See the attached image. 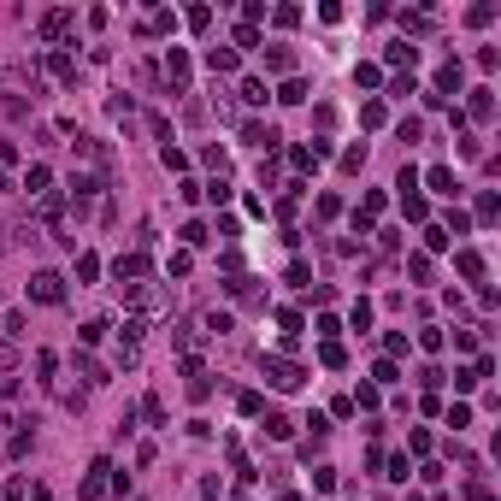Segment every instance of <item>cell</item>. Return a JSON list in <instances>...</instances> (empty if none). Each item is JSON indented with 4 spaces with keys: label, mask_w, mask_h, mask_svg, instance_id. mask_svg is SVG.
I'll list each match as a JSON object with an SVG mask.
<instances>
[{
    "label": "cell",
    "mask_w": 501,
    "mask_h": 501,
    "mask_svg": "<svg viewBox=\"0 0 501 501\" xmlns=\"http://www.w3.org/2000/svg\"><path fill=\"white\" fill-rule=\"evenodd\" d=\"M260 372H265V383H272V390H301V378H307L295 360H283V354H265Z\"/></svg>",
    "instance_id": "cell-1"
},
{
    "label": "cell",
    "mask_w": 501,
    "mask_h": 501,
    "mask_svg": "<svg viewBox=\"0 0 501 501\" xmlns=\"http://www.w3.org/2000/svg\"><path fill=\"white\" fill-rule=\"evenodd\" d=\"M30 301L59 307V301H65V277H59V272H36V277H30Z\"/></svg>",
    "instance_id": "cell-2"
},
{
    "label": "cell",
    "mask_w": 501,
    "mask_h": 501,
    "mask_svg": "<svg viewBox=\"0 0 501 501\" xmlns=\"http://www.w3.org/2000/svg\"><path fill=\"white\" fill-rule=\"evenodd\" d=\"M112 277H119V289H136L147 277V254H119L112 260Z\"/></svg>",
    "instance_id": "cell-3"
},
{
    "label": "cell",
    "mask_w": 501,
    "mask_h": 501,
    "mask_svg": "<svg viewBox=\"0 0 501 501\" xmlns=\"http://www.w3.org/2000/svg\"><path fill=\"white\" fill-rule=\"evenodd\" d=\"M242 142H248V147H265V154H272V147H277L283 136H277V130H272V124H260V119H248V124H242Z\"/></svg>",
    "instance_id": "cell-4"
},
{
    "label": "cell",
    "mask_w": 501,
    "mask_h": 501,
    "mask_svg": "<svg viewBox=\"0 0 501 501\" xmlns=\"http://www.w3.org/2000/svg\"><path fill=\"white\" fill-rule=\"evenodd\" d=\"M107 472H112L107 460H95V466H89V478H83V501H100V495H107Z\"/></svg>",
    "instance_id": "cell-5"
},
{
    "label": "cell",
    "mask_w": 501,
    "mask_h": 501,
    "mask_svg": "<svg viewBox=\"0 0 501 501\" xmlns=\"http://www.w3.org/2000/svg\"><path fill=\"white\" fill-rule=\"evenodd\" d=\"M65 30H71V12L59 6V12H47V18H42V42H59Z\"/></svg>",
    "instance_id": "cell-6"
},
{
    "label": "cell",
    "mask_w": 501,
    "mask_h": 501,
    "mask_svg": "<svg viewBox=\"0 0 501 501\" xmlns=\"http://www.w3.org/2000/svg\"><path fill=\"white\" fill-rule=\"evenodd\" d=\"M425 183H430L437 195H460V183H454V171H448V165H430V171H425Z\"/></svg>",
    "instance_id": "cell-7"
},
{
    "label": "cell",
    "mask_w": 501,
    "mask_h": 501,
    "mask_svg": "<svg viewBox=\"0 0 501 501\" xmlns=\"http://www.w3.org/2000/svg\"><path fill=\"white\" fill-rule=\"evenodd\" d=\"M165 71H171V89H183V83H189V54L171 47V54H165Z\"/></svg>",
    "instance_id": "cell-8"
},
{
    "label": "cell",
    "mask_w": 501,
    "mask_h": 501,
    "mask_svg": "<svg viewBox=\"0 0 501 501\" xmlns=\"http://www.w3.org/2000/svg\"><path fill=\"white\" fill-rule=\"evenodd\" d=\"M47 71H54L59 83H77V59H71V54H59V47H54V54H47Z\"/></svg>",
    "instance_id": "cell-9"
},
{
    "label": "cell",
    "mask_w": 501,
    "mask_h": 501,
    "mask_svg": "<svg viewBox=\"0 0 501 501\" xmlns=\"http://www.w3.org/2000/svg\"><path fill=\"white\" fill-rule=\"evenodd\" d=\"M36 372H42V390H59V354H36Z\"/></svg>",
    "instance_id": "cell-10"
},
{
    "label": "cell",
    "mask_w": 501,
    "mask_h": 501,
    "mask_svg": "<svg viewBox=\"0 0 501 501\" xmlns=\"http://www.w3.org/2000/svg\"><path fill=\"white\" fill-rule=\"evenodd\" d=\"M171 342H177V348H183L189 360L200 354V330H195V325H171Z\"/></svg>",
    "instance_id": "cell-11"
},
{
    "label": "cell",
    "mask_w": 501,
    "mask_h": 501,
    "mask_svg": "<svg viewBox=\"0 0 501 501\" xmlns=\"http://www.w3.org/2000/svg\"><path fill=\"white\" fill-rule=\"evenodd\" d=\"M207 65L219 77H230V71H236V47H207Z\"/></svg>",
    "instance_id": "cell-12"
},
{
    "label": "cell",
    "mask_w": 501,
    "mask_h": 501,
    "mask_svg": "<svg viewBox=\"0 0 501 501\" xmlns=\"http://www.w3.org/2000/svg\"><path fill=\"white\" fill-rule=\"evenodd\" d=\"M236 95H242V107H265V83H260V77H242Z\"/></svg>",
    "instance_id": "cell-13"
},
{
    "label": "cell",
    "mask_w": 501,
    "mask_h": 501,
    "mask_svg": "<svg viewBox=\"0 0 501 501\" xmlns=\"http://www.w3.org/2000/svg\"><path fill=\"white\" fill-rule=\"evenodd\" d=\"M448 89H454V95H460V59H448V65H442V71H437V95H448Z\"/></svg>",
    "instance_id": "cell-14"
},
{
    "label": "cell",
    "mask_w": 501,
    "mask_h": 501,
    "mask_svg": "<svg viewBox=\"0 0 501 501\" xmlns=\"http://www.w3.org/2000/svg\"><path fill=\"white\" fill-rule=\"evenodd\" d=\"M24 189H30V200L47 195V165H30V171H24Z\"/></svg>",
    "instance_id": "cell-15"
},
{
    "label": "cell",
    "mask_w": 501,
    "mask_h": 501,
    "mask_svg": "<svg viewBox=\"0 0 501 501\" xmlns=\"http://www.w3.org/2000/svg\"><path fill=\"white\" fill-rule=\"evenodd\" d=\"M77 372H83V383H107V366L89 360V354H77Z\"/></svg>",
    "instance_id": "cell-16"
},
{
    "label": "cell",
    "mask_w": 501,
    "mask_h": 501,
    "mask_svg": "<svg viewBox=\"0 0 501 501\" xmlns=\"http://www.w3.org/2000/svg\"><path fill=\"white\" fill-rule=\"evenodd\" d=\"M401 30H407V36H425V30H430V12H401Z\"/></svg>",
    "instance_id": "cell-17"
},
{
    "label": "cell",
    "mask_w": 501,
    "mask_h": 501,
    "mask_svg": "<svg viewBox=\"0 0 501 501\" xmlns=\"http://www.w3.org/2000/svg\"><path fill=\"white\" fill-rule=\"evenodd\" d=\"M265 65H272V71H295V54L289 47H265Z\"/></svg>",
    "instance_id": "cell-18"
},
{
    "label": "cell",
    "mask_w": 501,
    "mask_h": 501,
    "mask_svg": "<svg viewBox=\"0 0 501 501\" xmlns=\"http://www.w3.org/2000/svg\"><path fill=\"white\" fill-rule=\"evenodd\" d=\"M200 330H207V337H224V330H230V313H219V307H212L207 319H200Z\"/></svg>",
    "instance_id": "cell-19"
},
{
    "label": "cell",
    "mask_w": 501,
    "mask_h": 501,
    "mask_svg": "<svg viewBox=\"0 0 501 501\" xmlns=\"http://www.w3.org/2000/svg\"><path fill=\"white\" fill-rule=\"evenodd\" d=\"M472 119H495V100H490V89H472Z\"/></svg>",
    "instance_id": "cell-20"
},
{
    "label": "cell",
    "mask_w": 501,
    "mask_h": 501,
    "mask_svg": "<svg viewBox=\"0 0 501 501\" xmlns=\"http://www.w3.org/2000/svg\"><path fill=\"white\" fill-rule=\"evenodd\" d=\"M413 59H419V47H413V42H395L390 47V65H407V71H413Z\"/></svg>",
    "instance_id": "cell-21"
},
{
    "label": "cell",
    "mask_w": 501,
    "mask_h": 501,
    "mask_svg": "<svg viewBox=\"0 0 501 501\" xmlns=\"http://www.w3.org/2000/svg\"><path fill=\"white\" fill-rule=\"evenodd\" d=\"M448 242H454V236H448V230H442V224H425V248H430V254H442V248H448Z\"/></svg>",
    "instance_id": "cell-22"
},
{
    "label": "cell",
    "mask_w": 501,
    "mask_h": 501,
    "mask_svg": "<svg viewBox=\"0 0 501 501\" xmlns=\"http://www.w3.org/2000/svg\"><path fill=\"white\" fill-rule=\"evenodd\" d=\"M183 242H189V248H207L212 236H207V224H200V219H189V224H183Z\"/></svg>",
    "instance_id": "cell-23"
},
{
    "label": "cell",
    "mask_w": 501,
    "mask_h": 501,
    "mask_svg": "<svg viewBox=\"0 0 501 501\" xmlns=\"http://www.w3.org/2000/svg\"><path fill=\"white\" fill-rule=\"evenodd\" d=\"M407 277H413V283H430V254H413V260H407Z\"/></svg>",
    "instance_id": "cell-24"
},
{
    "label": "cell",
    "mask_w": 501,
    "mask_h": 501,
    "mask_svg": "<svg viewBox=\"0 0 501 501\" xmlns=\"http://www.w3.org/2000/svg\"><path fill=\"white\" fill-rule=\"evenodd\" d=\"M159 159H165V171H183V165H189V154H183V147H171V142L159 147Z\"/></svg>",
    "instance_id": "cell-25"
},
{
    "label": "cell",
    "mask_w": 501,
    "mask_h": 501,
    "mask_svg": "<svg viewBox=\"0 0 501 501\" xmlns=\"http://www.w3.org/2000/svg\"><path fill=\"white\" fill-rule=\"evenodd\" d=\"M289 165H295V171H313V165H319V154H313V147H289Z\"/></svg>",
    "instance_id": "cell-26"
},
{
    "label": "cell",
    "mask_w": 501,
    "mask_h": 501,
    "mask_svg": "<svg viewBox=\"0 0 501 501\" xmlns=\"http://www.w3.org/2000/svg\"><path fill=\"white\" fill-rule=\"evenodd\" d=\"M277 100H289V107H301V100H307V83H301V77H289V83H283V95Z\"/></svg>",
    "instance_id": "cell-27"
},
{
    "label": "cell",
    "mask_w": 501,
    "mask_h": 501,
    "mask_svg": "<svg viewBox=\"0 0 501 501\" xmlns=\"http://www.w3.org/2000/svg\"><path fill=\"white\" fill-rule=\"evenodd\" d=\"M360 124H366V130L383 124V100H366V107H360Z\"/></svg>",
    "instance_id": "cell-28"
},
{
    "label": "cell",
    "mask_w": 501,
    "mask_h": 501,
    "mask_svg": "<svg viewBox=\"0 0 501 501\" xmlns=\"http://www.w3.org/2000/svg\"><path fill=\"white\" fill-rule=\"evenodd\" d=\"M200 195H207L212 207H224V200H230V183H224V177H212V183H207V189H200Z\"/></svg>",
    "instance_id": "cell-29"
},
{
    "label": "cell",
    "mask_w": 501,
    "mask_h": 501,
    "mask_svg": "<svg viewBox=\"0 0 501 501\" xmlns=\"http://www.w3.org/2000/svg\"><path fill=\"white\" fill-rule=\"evenodd\" d=\"M401 207H407V219H419V224H425V212H430L425 195H401Z\"/></svg>",
    "instance_id": "cell-30"
},
{
    "label": "cell",
    "mask_w": 501,
    "mask_h": 501,
    "mask_svg": "<svg viewBox=\"0 0 501 501\" xmlns=\"http://www.w3.org/2000/svg\"><path fill=\"white\" fill-rule=\"evenodd\" d=\"M142 419H147V425H165V407H159V395H147V401H142Z\"/></svg>",
    "instance_id": "cell-31"
},
{
    "label": "cell",
    "mask_w": 501,
    "mask_h": 501,
    "mask_svg": "<svg viewBox=\"0 0 501 501\" xmlns=\"http://www.w3.org/2000/svg\"><path fill=\"white\" fill-rule=\"evenodd\" d=\"M419 348H425V354H437V348H442V330L425 325V330H419Z\"/></svg>",
    "instance_id": "cell-32"
},
{
    "label": "cell",
    "mask_w": 501,
    "mask_h": 501,
    "mask_svg": "<svg viewBox=\"0 0 501 501\" xmlns=\"http://www.w3.org/2000/svg\"><path fill=\"white\" fill-rule=\"evenodd\" d=\"M460 272H466V277H483V254H472V248H466V254H460Z\"/></svg>",
    "instance_id": "cell-33"
},
{
    "label": "cell",
    "mask_w": 501,
    "mask_h": 501,
    "mask_svg": "<svg viewBox=\"0 0 501 501\" xmlns=\"http://www.w3.org/2000/svg\"><path fill=\"white\" fill-rule=\"evenodd\" d=\"M466 501H495V490L483 478H472V483H466Z\"/></svg>",
    "instance_id": "cell-34"
},
{
    "label": "cell",
    "mask_w": 501,
    "mask_h": 501,
    "mask_svg": "<svg viewBox=\"0 0 501 501\" xmlns=\"http://www.w3.org/2000/svg\"><path fill=\"white\" fill-rule=\"evenodd\" d=\"M319 360H325V366H342V360H348V348H342V342H325V348H319Z\"/></svg>",
    "instance_id": "cell-35"
},
{
    "label": "cell",
    "mask_w": 501,
    "mask_h": 501,
    "mask_svg": "<svg viewBox=\"0 0 501 501\" xmlns=\"http://www.w3.org/2000/svg\"><path fill=\"white\" fill-rule=\"evenodd\" d=\"M30 442H36V430H12L6 448H12V454H30Z\"/></svg>",
    "instance_id": "cell-36"
},
{
    "label": "cell",
    "mask_w": 501,
    "mask_h": 501,
    "mask_svg": "<svg viewBox=\"0 0 501 501\" xmlns=\"http://www.w3.org/2000/svg\"><path fill=\"white\" fill-rule=\"evenodd\" d=\"M495 212H501V200H495V195H483V200H478V219H483V224H495Z\"/></svg>",
    "instance_id": "cell-37"
},
{
    "label": "cell",
    "mask_w": 501,
    "mask_h": 501,
    "mask_svg": "<svg viewBox=\"0 0 501 501\" xmlns=\"http://www.w3.org/2000/svg\"><path fill=\"white\" fill-rule=\"evenodd\" d=\"M236 47H260V30L254 24H236Z\"/></svg>",
    "instance_id": "cell-38"
},
{
    "label": "cell",
    "mask_w": 501,
    "mask_h": 501,
    "mask_svg": "<svg viewBox=\"0 0 501 501\" xmlns=\"http://www.w3.org/2000/svg\"><path fill=\"white\" fill-rule=\"evenodd\" d=\"M12 366H18V348H12V342H0V372H12Z\"/></svg>",
    "instance_id": "cell-39"
},
{
    "label": "cell",
    "mask_w": 501,
    "mask_h": 501,
    "mask_svg": "<svg viewBox=\"0 0 501 501\" xmlns=\"http://www.w3.org/2000/svg\"><path fill=\"white\" fill-rule=\"evenodd\" d=\"M30 501H54V495H47V490H36V495H30Z\"/></svg>",
    "instance_id": "cell-40"
},
{
    "label": "cell",
    "mask_w": 501,
    "mask_h": 501,
    "mask_svg": "<svg viewBox=\"0 0 501 501\" xmlns=\"http://www.w3.org/2000/svg\"><path fill=\"white\" fill-rule=\"evenodd\" d=\"M6 183H12V177H6V165H0V189H6Z\"/></svg>",
    "instance_id": "cell-41"
},
{
    "label": "cell",
    "mask_w": 501,
    "mask_h": 501,
    "mask_svg": "<svg viewBox=\"0 0 501 501\" xmlns=\"http://www.w3.org/2000/svg\"><path fill=\"white\" fill-rule=\"evenodd\" d=\"M0 248H6V236H0Z\"/></svg>",
    "instance_id": "cell-42"
},
{
    "label": "cell",
    "mask_w": 501,
    "mask_h": 501,
    "mask_svg": "<svg viewBox=\"0 0 501 501\" xmlns=\"http://www.w3.org/2000/svg\"><path fill=\"white\" fill-rule=\"evenodd\" d=\"M236 501H248V495H236Z\"/></svg>",
    "instance_id": "cell-43"
}]
</instances>
